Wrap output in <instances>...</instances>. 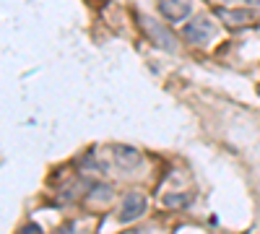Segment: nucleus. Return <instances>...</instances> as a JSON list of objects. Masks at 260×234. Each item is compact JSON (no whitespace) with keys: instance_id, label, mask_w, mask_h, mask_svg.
Here are the masks:
<instances>
[{"instance_id":"1","label":"nucleus","mask_w":260,"mask_h":234,"mask_svg":"<svg viewBox=\"0 0 260 234\" xmlns=\"http://www.w3.org/2000/svg\"><path fill=\"white\" fill-rule=\"evenodd\" d=\"M138 24H141V29L146 31V37H148L151 42H154L156 47H161V50H167V52H175V47H177V39H175V34H172L167 26H161L156 18L138 13Z\"/></svg>"},{"instance_id":"2","label":"nucleus","mask_w":260,"mask_h":234,"mask_svg":"<svg viewBox=\"0 0 260 234\" xmlns=\"http://www.w3.org/2000/svg\"><path fill=\"white\" fill-rule=\"evenodd\" d=\"M213 34V24L208 16H195L192 21H187L185 29H182V37L190 42V45H206Z\"/></svg>"},{"instance_id":"3","label":"nucleus","mask_w":260,"mask_h":234,"mask_svg":"<svg viewBox=\"0 0 260 234\" xmlns=\"http://www.w3.org/2000/svg\"><path fill=\"white\" fill-rule=\"evenodd\" d=\"M148 208V200L143 193H127L122 206H120V221H136L146 214Z\"/></svg>"},{"instance_id":"4","label":"nucleus","mask_w":260,"mask_h":234,"mask_svg":"<svg viewBox=\"0 0 260 234\" xmlns=\"http://www.w3.org/2000/svg\"><path fill=\"white\" fill-rule=\"evenodd\" d=\"M159 11L167 21H172V24H180V21H185L192 11V0H159Z\"/></svg>"},{"instance_id":"5","label":"nucleus","mask_w":260,"mask_h":234,"mask_svg":"<svg viewBox=\"0 0 260 234\" xmlns=\"http://www.w3.org/2000/svg\"><path fill=\"white\" fill-rule=\"evenodd\" d=\"M216 16L229 26H247L252 24L255 11L252 8H216Z\"/></svg>"},{"instance_id":"6","label":"nucleus","mask_w":260,"mask_h":234,"mask_svg":"<svg viewBox=\"0 0 260 234\" xmlns=\"http://www.w3.org/2000/svg\"><path fill=\"white\" fill-rule=\"evenodd\" d=\"M112 156L122 169H136L141 164V151L133 146H125V143H115L112 146Z\"/></svg>"},{"instance_id":"7","label":"nucleus","mask_w":260,"mask_h":234,"mask_svg":"<svg viewBox=\"0 0 260 234\" xmlns=\"http://www.w3.org/2000/svg\"><path fill=\"white\" fill-rule=\"evenodd\" d=\"M164 203L172 206V208H182V203H187V195H167Z\"/></svg>"},{"instance_id":"8","label":"nucleus","mask_w":260,"mask_h":234,"mask_svg":"<svg viewBox=\"0 0 260 234\" xmlns=\"http://www.w3.org/2000/svg\"><path fill=\"white\" fill-rule=\"evenodd\" d=\"M110 193H112V190L107 187V185H102V187H94L91 190V198H110Z\"/></svg>"},{"instance_id":"9","label":"nucleus","mask_w":260,"mask_h":234,"mask_svg":"<svg viewBox=\"0 0 260 234\" xmlns=\"http://www.w3.org/2000/svg\"><path fill=\"white\" fill-rule=\"evenodd\" d=\"M18 234H45V231H42V226H39V224H26Z\"/></svg>"},{"instance_id":"10","label":"nucleus","mask_w":260,"mask_h":234,"mask_svg":"<svg viewBox=\"0 0 260 234\" xmlns=\"http://www.w3.org/2000/svg\"><path fill=\"white\" fill-rule=\"evenodd\" d=\"M55 234H78V231H76V226H73V224H62Z\"/></svg>"},{"instance_id":"11","label":"nucleus","mask_w":260,"mask_h":234,"mask_svg":"<svg viewBox=\"0 0 260 234\" xmlns=\"http://www.w3.org/2000/svg\"><path fill=\"white\" fill-rule=\"evenodd\" d=\"M245 3H250V6H257V8H260V0H245Z\"/></svg>"}]
</instances>
